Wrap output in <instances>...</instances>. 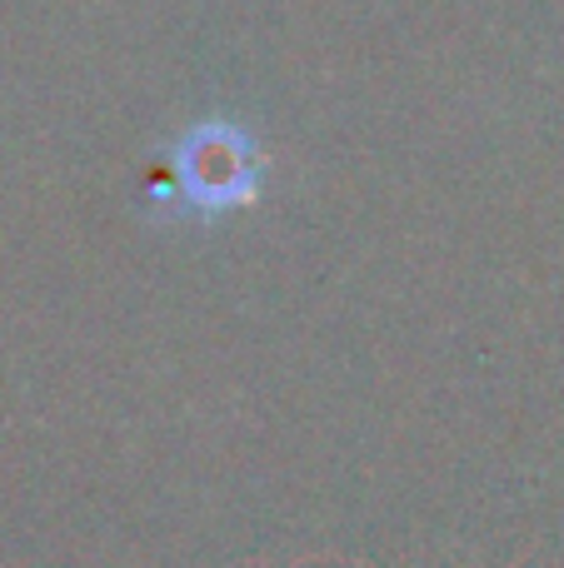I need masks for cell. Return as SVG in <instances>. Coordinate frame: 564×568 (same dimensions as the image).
<instances>
[{
  "label": "cell",
  "mask_w": 564,
  "mask_h": 568,
  "mask_svg": "<svg viewBox=\"0 0 564 568\" xmlns=\"http://www.w3.org/2000/svg\"><path fill=\"white\" fill-rule=\"evenodd\" d=\"M180 175H185V185L205 205H240V200H250V175L255 170H250L245 140L240 135H230V130H200L185 145V155H180Z\"/></svg>",
  "instance_id": "cell-1"
}]
</instances>
